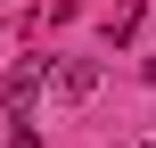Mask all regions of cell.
I'll return each instance as SVG.
<instances>
[{
	"mask_svg": "<svg viewBox=\"0 0 156 148\" xmlns=\"http://www.w3.org/2000/svg\"><path fill=\"white\" fill-rule=\"evenodd\" d=\"M148 82H156V58H148Z\"/></svg>",
	"mask_w": 156,
	"mask_h": 148,
	"instance_id": "obj_4",
	"label": "cell"
},
{
	"mask_svg": "<svg viewBox=\"0 0 156 148\" xmlns=\"http://www.w3.org/2000/svg\"><path fill=\"white\" fill-rule=\"evenodd\" d=\"M49 91H58V99H90V91H99V58H66V66L49 74Z\"/></svg>",
	"mask_w": 156,
	"mask_h": 148,
	"instance_id": "obj_2",
	"label": "cell"
},
{
	"mask_svg": "<svg viewBox=\"0 0 156 148\" xmlns=\"http://www.w3.org/2000/svg\"><path fill=\"white\" fill-rule=\"evenodd\" d=\"M49 74H58V66H41V58H25V66H8V82H0V99H8L16 115H25V107H33L41 91H49Z\"/></svg>",
	"mask_w": 156,
	"mask_h": 148,
	"instance_id": "obj_1",
	"label": "cell"
},
{
	"mask_svg": "<svg viewBox=\"0 0 156 148\" xmlns=\"http://www.w3.org/2000/svg\"><path fill=\"white\" fill-rule=\"evenodd\" d=\"M8 148H41V132H33V124H16V132H8Z\"/></svg>",
	"mask_w": 156,
	"mask_h": 148,
	"instance_id": "obj_3",
	"label": "cell"
}]
</instances>
